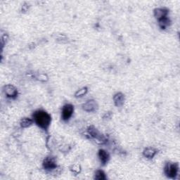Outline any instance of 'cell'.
I'll return each mask as SVG.
<instances>
[{"label": "cell", "instance_id": "ba28073f", "mask_svg": "<svg viewBox=\"0 0 180 180\" xmlns=\"http://www.w3.org/2000/svg\"><path fill=\"white\" fill-rule=\"evenodd\" d=\"M167 11L164 9H156L154 11V15L156 18L158 20L167 17Z\"/></svg>", "mask_w": 180, "mask_h": 180}, {"label": "cell", "instance_id": "30bf717a", "mask_svg": "<svg viewBox=\"0 0 180 180\" xmlns=\"http://www.w3.org/2000/svg\"><path fill=\"white\" fill-rule=\"evenodd\" d=\"M99 158H100V160H101V162L102 163V164L104 165L108 162L109 156H108V153L106 152V151L100 150L99 152Z\"/></svg>", "mask_w": 180, "mask_h": 180}, {"label": "cell", "instance_id": "6da1fadb", "mask_svg": "<svg viewBox=\"0 0 180 180\" xmlns=\"http://www.w3.org/2000/svg\"><path fill=\"white\" fill-rule=\"evenodd\" d=\"M35 121L41 128L47 129L51 123V116L44 111H37L33 115Z\"/></svg>", "mask_w": 180, "mask_h": 180}, {"label": "cell", "instance_id": "52a82bcc", "mask_svg": "<svg viewBox=\"0 0 180 180\" xmlns=\"http://www.w3.org/2000/svg\"><path fill=\"white\" fill-rule=\"evenodd\" d=\"M4 92H5V94L9 97H15L17 95V90L14 87L13 85L9 84L6 85V86L4 87Z\"/></svg>", "mask_w": 180, "mask_h": 180}, {"label": "cell", "instance_id": "9c48e42d", "mask_svg": "<svg viewBox=\"0 0 180 180\" xmlns=\"http://www.w3.org/2000/svg\"><path fill=\"white\" fill-rule=\"evenodd\" d=\"M113 100L117 106H121L125 101V96L122 93H118L113 97Z\"/></svg>", "mask_w": 180, "mask_h": 180}, {"label": "cell", "instance_id": "5b68a950", "mask_svg": "<svg viewBox=\"0 0 180 180\" xmlns=\"http://www.w3.org/2000/svg\"><path fill=\"white\" fill-rule=\"evenodd\" d=\"M44 167L47 170H52L56 167V163L53 157H47L43 162Z\"/></svg>", "mask_w": 180, "mask_h": 180}, {"label": "cell", "instance_id": "3957f363", "mask_svg": "<svg viewBox=\"0 0 180 180\" xmlns=\"http://www.w3.org/2000/svg\"><path fill=\"white\" fill-rule=\"evenodd\" d=\"M74 108L71 104H66L63 108L62 111V118L63 120H68L72 116Z\"/></svg>", "mask_w": 180, "mask_h": 180}, {"label": "cell", "instance_id": "277c9868", "mask_svg": "<svg viewBox=\"0 0 180 180\" xmlns=\"http://www.w3.org/2000/svg\"><path fill=\"white\" fill-rule=\"evenodd\" d=\"M89 132L91 134L92 137H94V139H96L97 141H100V143H103V142L106 141V139L100 132L98 131V129H96L95 127H90L89 128Z\"/></svg>", "mask_w": 180, "mask_h": 180}, {"label": "cell", "instance_id": "7a4b0ae2", "mask_svg": "<svg viewBox=\"0 0 180 180\" xmlns=\"http://www.w3.org/2000/svg\"><path fill=\"white\" fill-rule=\"evenodd\" d=\"M178 172V165L176 163H167L165 167V172L167 177L174 178Z\"/></svg>", "mask_w": 180, "mask_h": 180}, {"label": "cell", "instance_id": "7c38bea8", "mask_svg": "<svg viewBox=\"0 0 180 180\" xmlns=\"http://www.w3.org/2000/svg\"><path fill=\"white\" fill-rule=\"evenodd\" d=\"M170 21L169 18H167V17L163 18L162 19L159 20V25L160 27L162 28V29H165L168 25H170Z\"/></svg>", "mask_w": 180, "mask_h": 180}, {"label": "cell", "instance_id": "8992f818", "mask_svg": "<svg viewBox=\"0 0 180 180\" xmlns=\"http://www.w3.org/2000/svg\"><path fill=\"white\" fill-rule=\"evenodd\" d=\"M97 108L96 103L94 100L87 101L83 105V109L87 112H92L94 111Z\"/></svg>", "mask_w": 180, "mask_h": 180}, {"label": "cell", "instance_id": "5bb4252c", "mask_svg": "<svg viewBox=\"0 0 180 180\" xmlns=\"http://www.w3.org/2000/svg\"><path fill=\"white\" fill-rule=\"evenodd\" d=\"M94 178L96 179H99V180H103V179H106V176L105 174L103 171L101 170H98V171L96 172L95 173V177Z\"/></svg>", "mask_w": 180, "mask_h": 180}, {"label": "cell", "instance_id": "9a60e30c", "mask_svg": "<svg viewBox=\"0 0 180 180\" xmlns=\"http://www.w3.org/2000/svg\"><path fill=\"white\" fill-rule=\"evenodd\" d=\"M87 92V89L86 88V87H84V88L81 89L80 90H79V91L77 92L76 93H75V96H82L84 95L85 94H86Z\"/></svg>", "mask_w": 180, "mask_h": 180}, {"label": "cell", "instance_id": "8fae6325", "mask_svg": "<svg viewBox=\"0 0 180 180\" xmlns=\"http://www.w3.org/2000/svg\"><path fill=\"white\" fill-rule=\"evenodd\" d=\"M157 151L153 148H147L144 151V156L146 158H152L155 156Z\"/></svg>", "mask_w": 180, "mask_h": 180}, {"label": "cell", "instance_id": "4fadbf2b", "mask_svg": "<svg viewBox=\"0 0 180 180\" xmlns=\"http://www.w3.org/2000/svg\"><path fill=\"white\" fill-rule=\"evenodd\" d=\"M32 120L30 119V118H23V119L21 120V125L22 127H28L29 126H30L32 124Z\"/></svg>", "mask_w": 180, "mask_h": 180}]
</instances>
